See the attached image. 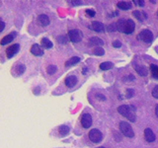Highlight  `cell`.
<instances>
[{
    "mask_svg": "<svg viewBox=\"0 0 158 148\" xmlns=\"http://www.w3.org/2000/svg\"><path fill=\"white\" fill-rule=\"evenodd\" d=\"M135 25L131 19H122L117 23V30L123 34L130 35L135 32Z\"/></svg>",
    "mask_w": 158,
    "mask_h": 148,
    "instance_id": "1",
    "label": "cell"
},
{
    "mask_svg": "<svg viewBox=\"0 0 158 148\" xmlns=\"http://www.w3.org/2000/svg\"><path fill=\"white\" fill-rule=\"evenodd\" d=\"M118 112L121 113L123 117H127L128 121L131 122H135L136 120L135 117V108L132 106H127L123 105L118 108Z\"/></svg>",
    "mask_w": 158,
    "mask_h": 148,
    "instance_id": "2",
    "label": "cell"
},
{
    "mask_svg": "<svg viewBox=\"0 0 158 148\" xmlns=\"http://www.w3.org/2000/svg\"><path fill=\"white\" fill-rule=\"evenodd\" d=\"M120 130L122 131V133L127 137L132 138L135 136V132L132 130V127L128 122L127 121H121L120 123Z\"/></svg>",
    "mask_w": 158,
    "mask_h": 148,
    "instance_id": "3",
    "label": "cell"
},
{
    "mask_svg": "<svg viewBox=\"0 0 158 148\" xmlns=\"http://www.w3.org/2000/svg\"><path fill=\"white\" fill-rule=\"evenodd\" d=\"M137 39L146 43H150L153 41V34L149 30H143V31H141L138 34Z\"/></svg>",
    "mask_w": 158,
    "mask_h": 148,
    "instance_id": "4",
    "label": "cell"
},
{
    "mask_svg": "<svg viewBox=\"0 0 158 148\" xmlns=\"http://www.w3.org/2000/svg\"><path fill=\"white\" fill-rule=\"evenodd\" d=\"M68 37L72 43H79L83 38V34L80 30L74 29L68 32Z\"/></svg>",
    "mask_w": 158,
    "mask_h": 148,
    "instance_id": "5",
    "label": "cell"
},
{
    "mask_svg": "<svg viewBox=\"0 0 158 148\" xmlns=\"http://www.w3.org/2000/svg\"><path fill=\"white\" fill-rule=\"evenodd\" d=\"M89 138H90V140L92 142L99 143L103 139V134L100 130H97V128H93V130H91L90 132H89Z\"/></svg>",
    "mask_w": 158,
    "mask_h": 148,
    "instance_id": "6",
    "label": "cell"
},
{
    "mask_svg": "<svg viewBox=\"0 0 158 148\" xmlns=\"http://www.w3.org/2000/svg\"><path fill=\"white\" fill-rule=\"evenodd\" d=\"M81 125L84 128H89L92 125V117L89 113H84L81 118Z\"/></svg>",
    "mask_w": 158,
    "mask_h": 148,
    "instance_id": "7",
    "label": "cell"
},
{
    "mask_svg": "<svg viewBox=\"0 0 158 148\" xmlns=\"http://www.w3.org/2000/svg\"><path fill=\"white\" fill-rule=\"evenodd\" d=\"M19 48H20V47H19V44H18V43L13 44V46L9 47L6 49V56H7V57H8V58L13 57V56H15V54H16V53L19 51Z\"/></svg>",
    "mask_w": 158,
    "mask_h": 148,
    "instance_id": "8",
    "label": "cell"
},
{
    "mask_svg": "<svg viewBox=\"0 0 158 148\" xmlns=\"http://www.w3.org/2000/svg\"><path fill=\"white\" fill-rule=\"evenodd\" d=\"M90 29L93 30V31L97 32V33H102V32L105 31L104 25H103L101 22H98V21H94V22H92L91 26H90Z\"/></svg>",
    "mask_w": 158,
    "mask_h": 148,
    "instance_id": "9",
    "label": "cell"
},
{
    "mask_svg": "<svg viewBox=\"0 0 158 148\" xmlns=\"http://www.w3.org/2000/svg\"><path fill=\"white\" fill-rule=\"evenodd\" d=\"M31 52L36 56H42L44 54V51L42 49V47H40V44H38V43L33 44L31 47Z\"/></svg>",
    "mask_w": 158,
    "mask_h": 148,
    "instance_id": "10",
    "label": "cell"
},
{
    "mask_svg": "<svg viewBox=\"0 0 158 148\" xmlns=\"http://www.w3.org/2000/svg\"><path fill=\"white\" fill-rule=\"evenodd\" d=\"M144 137L147 142H153L156 138L154 132H153L152 130H150V128H146L144 130Z\"/></svg>",
    "mask_w": 158,
    "mask_h": 148,
    "instance_id": "11",
    "label": "cell"
},
{
    "mask_svg": "<svg viewBox=\"0 0 158 148\" xmlns=\"http://www.w3.org/2000/svg\"><path fill=\"white\" fill-rule=\"evenodd\" d=\"M65 85L66 87L68 88H72L76 85V83H77V77L76 76H74V75H71V76H68L66 77L65 79Z\"/></svg>",
    "mask_w": 158,
    "mask_h": 148,
    "instance_id": "12",
    "label": "cell"
},
{
    "mask_svg": "<svg viewBox=\"0 0 158 148\" xmlns=\"http://www.w3.org/2000/svg\"><path fill=\"white\" fill-rule=\"evenodd\" d=\"M15 33H11V34H9V35H7V36H5L2 39H1V44L2 46H5V44H7V43H11L13 39H14V38H15Z\"/></svg>",
    "mask_w": 158,
    "mask_h": 148,
    "instance_id": "13",
    "label": "cell"
},
{
    "mask_svg": "<svg viewBox=\"0 0 158 148\" xmlns=\"http://www.w3.org/2000/svg\"><path fill=\"white\" fill-rule=\"evenodd\" d=\"M132 15L135 16V18H136L137 20H139V21H144V20L147 18V15L145 12H141V11H138V10H136V11H135L132 13Z\"/></svg>",
    "mask_w": 158,
    "mask_h": 148,
    "instance_id": "14",
    "label": "cell"
},
{
    "mask_svg": "<svg viewBox=\"0 0 158 148\" xmlns=\"http://www.w3.org/2000/svg\"><path fill=\"white\" fill-rule=\"evenodd\" d=\"M135 69L136 70V72L139 74L141 76H146L147 75V69L144 66H140V65H137V64H135Z\"/></svg>",
    "mask_w": 158,
    "mask_h": 148,
    "instance_id": "15",
    "label": "cell"
},
{
    "mask_svg": "<svg viewBox=\"0 0 158 148\" xmlns=\"http://www.w3.org/2000/svg\"><path fill=\"white\" fill-rule=\"evenodd\" d=\"M38 19H39V22L41 23V25H42V26H44V27L48 26V25L49 24V18L47 16V15H44V14L40 15Z\"/></svg>",
    "mask_w": 158,
    "mask_h": 148,
    "instance_id": "16",
    "label": "cell"
},
{
    "mask_svg": "<svg viewBox=\"0 0 158 148\" xmlns=\"http://www.w3.org/2000/svg\"><path fill=\"white\" fill-rule=\"evenodd\" d=\"M79 61H80V58H79L78 56H73L71 58H69L68 60L65 62V66L66 67H70L72 65H75V64L78 63Z\"/></svg>",
    "mask_w": 158,
    "mask_h": 148,
    "instance_id": "17",
    "label": "cell"
},
{
    "mask_svg": "<svg viewBox=\"0 0 158 148\" xmlns=\"http://www.w3.org/2000/svg\"><path fill=\"white\" fill-rule=\"evenodd\" d=\"M117 6H118V8H120L122 10H127V9H131V4L130 2L120 1V2H118Z\"/></svg>",
    "mask_w": 158,
    "mask_h": 148,
    "instance_id": "18",
    "label": "cell"
},
{
    "mask_svg": "<svg viewBox=\"0 0 158 148\" xmlns=\"http://www.w3.org/2000/svg\"><path fill=\"white\" fill-rule=\"evenodd\" d=\"M89 43H90L92 46H102V44H104V42L103 39H99L97 37H93L90 39V41H89Z\"/></svg>",
    "mask_w": 158,
    "mask_h": 148,
    "instance_id": "19",
    "label": "cell"
},
{
    "mask_svg": "<svg viewBox=\"0 0 158 148\" xmlns=\"http://www.w3.org/2000/svg\"><path fill=\"white\" fill-rule=\"evenodd\" d=\"M41 43H42V46H43L44 48H52V46H53V43H52L51 41H49V39H48V38H44V39H42Z\"/></svg>",
    "mask_w": 158,
    "mask_h": 148,
    "instance_id": "20",
    "label": "cell"
},
{
    "mask_svg": "<svg viewBox=\"0 0 158 148\" xmlns=\"http://www.w3.org/2000/svg\"><path fill=\"white\" fill-rule=\"evenodd\" d=\"M113 67H114V64L110 61H106L100 64V68L102 70H109V69H111Z\"/></svg>",
    "mask_w": 158,
    "mask_h": 148,
    "instance_id": "21",
    "label": "cell"
},
{
    "mask_svg": "<svg viewBox=\"0 0 158 148\" xmlns=\"http://www.w3.org/2000/svg\"><path fill=\"white\" fill-rule=\"evenodd\" d=\"M150 72L155 79H158V66L155 64H150Z\"/></svg>",
    "mask_w": 158,
    "mask_h": 148,
    "instance_id": "22",
    "label": "cell"
},
{
    "mask_svg": "<svg viewBox=\"0 0 158 148\" xmlns=\"http://www.w3.org/2000/svg\"><path fill=\"white\" fill-rule=\"evenodd\" d=\"M69 127L67 125H60L59 126V133H60V135L62 136H65L66 134L69 133Z\"/></svg>",
    "mask_w": 158,
    "mask_h": 148,
    "instance_id": "23",
    "label": "cell"
},
{
    "mask_svg": "<svg viewBox=\"0 0 158 148\" xmlns=\"http://www.w3.org/2000/svg\"><path fill=\"white\" fill-rule=\"evenodd\" d=\"M15 69H16V74H17V75H22V74L25 72V70H26V66L23 65V64H18Z\"/></svg>",
    "mask_w": 158,
    "mask_h": 148,
    "instance_id": "24",
    "label": "cell"
},
{
    "mask_svg": "<svg viewBox=\"0 0 158 148\" xmlns=\"http://www.w3.org/2000/svg\"><path fill=\"white\" fill-rule=\"evenodd\" d=\"M93 53L95 54V56H104V54H105V51H104L102 47H95L93 51Z\"/></svg>",
    "mask_w": 158,
    "mask_h": 148,
    "instance_id": "25",
    "label": "cell"
},
{
    "mask_svg": "<svg viewBox=\"0 0 158 148\" xmlns=\"http://www.w3.org/2000/svg\"><path fill=\"white\" fill-rule=\"evenodd\" d=\"M56 70H57V68H56V65H49L48 67V69H47V71H48V73L49 74V75H52V74H54L56 72Z\"/></svg>",
    "mask_w": 158,
    "mask_h": 148,
    "instance_id": "26",
    "label": "cell"
},
{
    "mask_svg": "<svg viewBox=\"0 0 158 148\" xmlns=\"http://www.w3.org/2000/svg\"><path fill=\"white\" fill-rule=\"evenodd\" d=\"M57 42H58L59 43H61V44H65V43H67V42H68V39H67L65 36H59V37L57 38Z\"/></svg>",
    "mask_w": 158,
    "mask_h": 148,
    "instance_id": "27",
    "label": "cell"
},
{
    "mask_svg": "<svg viewBox=\"0 0 158 148\" xmlns=\"http://www.w3.org/2000/svg\"><path fill=\"white\" fill-rule=\"evenodd\" d=\"M133 95H135V90H132V89H127V94L126 96L127 99H131Z\"/></svg>",
    "mask_w": 158,
    "mask_h": 148,
    "instance_id": "28",
    "label": "cell"
},
{
    "mask_svg": "<svg viewBox=\"0 0 158 148\" xmlns=\"http://www.w3.org/2000/svg\"><path fill=\"white\" fill-rule=\"evenodd\" d=\"M152 96L154 98H156V99H158V85L155 86L154 89L152 90Z\"/></svg>",
    "mask_w": 158,
    "mask_h": 148,
    "instance_id": "29",
    "label": "cell"
},
{
    "mask_svg": "<svg viewBox=\"0 0 158 148\" xmlns=\"http://www.w3.org/2000/svg\"><path fill=\"white\" fill-rule=\"evenodd\" d=\"M86 14L89 15L90 17H94L96 15V12L94 11V10H92V9H87L86 10Z\"/></svg>",
    "mask_w": 158,
    "mask_h": 148,
    "instance_id": "30",
    "label": "cell"
},
{
    "mask_svg": "<svg viewBox=\"0 0 158 148\" xmlns=\"http://www.w3.org/2000/svg\"><path fill=\"white\" fill-rule=\"evenodd\" d=\"M135 76L131 75V74H130L128 76L123 77V81H131V80H135Z\"/></svg>",
    "mask_w": 158,
    "mask_h": 148,
    "instance_id": "31",
    "label": "cell"
},
{
    "mask_svg": "<svg viewBox=\"0 0 158 148\" xmlns=\"http://www.w3.org/2000/svg\"><path fill=\"white\" fill-rule=\"evenodd\" d=\"M113 47H116V48L121 47H122V43H121L120 41H115V42L113 43Z\"/></svg>",
    "mask_w": 158,
    "mask_h": 148,
    "instance_id": "32",
    "label": "cell"
},
{
    "mask_svg": "<svg viewBox=\"0 0 158 148\" xmlns=\"http://www.w3.org/2000/svg\"><path fill=\"white\" fill-rule=\"evenodd\" d=\"M133 3L139 5V6H143L144 5V1H141V0H133Z\"/></svg>",
    "mask_w": 158,
    "mask_h": 148,
    "instance_id": "33",
    "label": "cell"
},
{
    "mask_svg": "<svg viewBox=\"0 0 158 148\" xmlns=\"http://www.w3.org/2000/svg\"><path fill=\"white\" fill-rule=\"evenodd\" d=\"M96 97H97V98H100L99 100H101V101H105V100H106V97L104 96V95H101V94H97Z\"/></svg>",
    "mask_w": 158,
    "mask_h": 148,
    "instance_id": "34",
    "label": "cell"
},
{
    "mask_svg": "<svg viewBox=\"0 0 158 148\" xmlns=\"http://www.w3.org/2000/svg\"><path fill=\"white\" fill-rule=\"evenodd\" d=\"M0 24H1V28H0V32H3V30H4V28H5V23H4L3 21H1V22H0Z\"/></svg>",
    "mask_w": 158,
    "mask_h": 148,
    "instance_id": "35",
    "label": "cell"
},
{
    "mask_svg": "<svg viewBox=\"0 0 158 148\" xmlns=\"http://www.w3.org/2000/svg\"><path fill=\"white\" fill-rule=\"evenodd\" d=\"M69 2L72 3L73 5H81V4H82L81 1H69Z\"/></svg>",
    "mask_w": 158,
    "mask_h": 148,
    "instance_id": "36",
    "label": "cell"
},
{
    "mask_svg": "<svg viewBox=\"0 0 158 148\" xmlns=\"http://www.w3.org/2000/svg\"><path fill=\"white\" fill-rule=\"evenodd\" d=\"M155 113H156V117H158V105L155 107Z\"/></svg>",
    "mask_w": 158,
    "mask_h": 148,
    "instance_id": "37",
    "label": "cell"
},
{
    "mask_svg": "<svg viewBox=\"0 0 158 148\" xmlns=\"http://www.w3.org/2000/svg\"><path fill=\"white\" fill-rule=\"evenodd\" d=\"M99 148H105V147H99Z\"/></svg>",
    "mask_w": 158,
    "mask_h": 148,
    "instance_id": "38",
    "label": "cell"
},
{
    "mask_svg": "<svg viewBox=\"0 0 158 148\" xmlns=\"http://www.w3.org/2000/svg\"><path fill=\"white\" fill-rule=\"evenodd\" d=\"M157 15H158V11H157Z\"/></svg>",
    "mask_w": 158,
    "mask_h": 148,
    "instance_id": "39",
    "label": "cell"
}]
</instances>
